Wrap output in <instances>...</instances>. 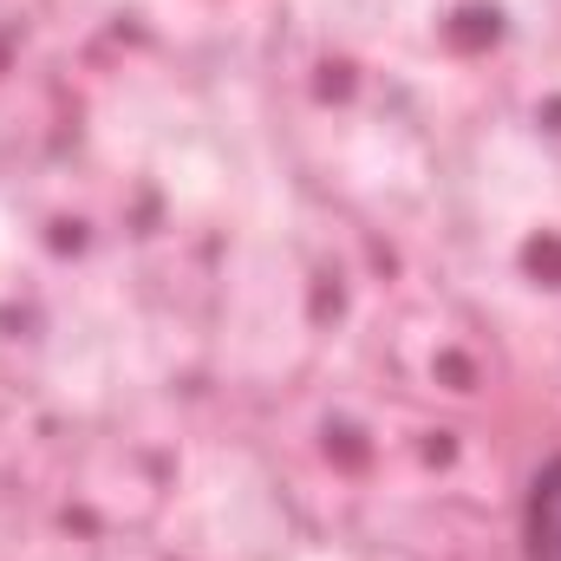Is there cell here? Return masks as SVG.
Returning <instances> with one entry per match:
<instances>
[{"mask_svg":"<svg viewBox=\"0 0 561 561\" xmlns=\"http://www.w3.org/2000/svg\"><path fill=\"white\" fill-rule=\"evenodd\" d=\"M523 542H529V561H561V457H549L529 483Z\"/></svg>","mask_w":561,"mask_h":561,"instance_id":"1","label":"cell"}]
</instances>
